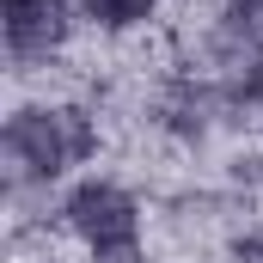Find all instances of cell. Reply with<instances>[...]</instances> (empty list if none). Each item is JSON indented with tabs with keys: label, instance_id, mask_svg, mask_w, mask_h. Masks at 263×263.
Here are the masks:
<instances>
[{
	"label": "cell",
	"instance_id": "obj_5",
	"mask_svg": "<svg viewBox=\"0 0 263 263\" xmlns=\"http://www.w3.org/2000/svg\"><path fill=\"white\" fill-rule=\"evenodd\" d=\"M153 12H159V0H80V18H86V25H98V31H110V37L141 31Z\"/></svg>",
	"mask_w": 263,
	"mask_h": 263
},
{
	"label": "cell",
	"instance_id": "obj_1",
	"mask_svg": "<svg viewBox=\"0 0 263 263\" xmlns=\"http://www.w3.org/2000/svg\"><path fill=\"white\" fill-rule=\"evenodd\" d=\"M98 153V123L80 104H18L6 117V159L25 184H55Z\"/></svg>",
	"mask_w": 263,
	"mask_h": 263
},
{
	"label": "cell",
	"instance_id": "obj_8",
	"mask_svg": "<svg viewBox=\"0 0 263 263\" xmlns=\"http://www.w3.org/2000/svg\"><path fill=\"white\" fill-rule=\"evenodd\" d=\"M233 263H263V227H251V233L233 239Z\"/></svg>",
	"mask_w": 263,
	"mask_h": 263
},
{
	"label": "cell",
	"instance_id": "obj_7",
	"mask_svg": "<svg viewBox=\"0 0 263 263\" xmlns=\"http://www.w3.org/2000/svg\"><path fill=\"white\" fill-rule=\"evenodd\" d=\"M239 92H245V104H257V110H263V49L245 62V80H239Z\"/></svg>",
	"mask_w": 263,
	"mask_h": 263
},
{
	"label": "cell",
	"instance_id": "obj_9",
	"mask_svg": "<svg viewBox=\"0 0 263 263\" xmlns=\"http://www.w3.org/2000/svg\"><path fill=\"white\" fill-rule=\"evenodd\" d=\"M92 263H147L141 251H123V257H92Z\"/></svg>",
	"mask_w": 263,
	"mask_h": 263
},
{
	"label": "cell",
	"instance_id": "obj_6",
	"mask_svg": "<svg viewBox=\"0 0 263 263\" xmlns=\"http://www.w3.org/2000/svg\"><path fill=\"white\" fill-rule=\"evenodd\" d=\"M220 31L233 43H251V55L263 49V0H227L220 6Z\"/></svg>",
	"mask_w": 263,
	"mask_h": 263
},
{
	"label": "cell",
	"instance_id": "obj_4",
	"mask_svg": "<svg viewBox=\"0 0 263 263\" xmlns=\"http://www.w3.org/2000/svg\"><path fill=\"white\" fill-rule=\"evenodd\" d=\"M214 110H220L214 86H202V80H184V86L165 98V129H172V135H184V141H202V135L214 129Z\"/></svg>",
	"mask_w": 263,
	"mask_h": 263
},
{
	"label": "cell",
	"instance_id": "obj_3",
	"mask_svg": "<svg viewBox=\"0 0 263 263\" xmlns=\"http://www.w3.org/2000/svg\"><path fill=\"white\" fill-rule=\"evenodd\" d=\"M0 31H6V55L18 67H43L73 37V6L67 0H0Z\"/></svg>",
	"mask_w": 263,
	"mask_h": 263
},
{
	"label": "cell",
	"instance_id": "obj_2",
	"mask_svg": "<svg viewBox=\"0 0 263 263\" xmlns=\"http://www.w3.org/2000/svg\"><path fill=\"white\" fill-rule=\"evenodd\" d=\"M67 233L86 245V257H123V251H141V202L110 184V178H86L73 184L62 202Z\"/></svg>",
	"mask_w": 263,
	"mask_h": 263
}]
</instances>
